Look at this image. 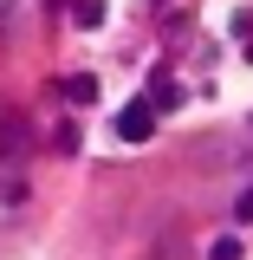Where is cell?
Wrapping results in <instances>:
<instances>
[{
  "mask_svg": "<svg viewBox=\"0 0 253 260\" xmlns=\"http://www.w3.org/2000/svg\"><path fill=\"white\" fill-rule=\"evenodd\" d=\"M247 59H253V46H247Z\"/></svg>",
  "mask_w": 253,
  "mask_h": 260,
  "instance_id": "cell-8",
  "label": "cell"
},
{
  "mask_svg": "<svg viewBox=\"0 0 253 260\" xmlns=\"http://www.w3.org/2000/svg\"><path fill=\"white\" fill-rule=\"evenodd\" d=\"M0 156H20V117L0 124Z\"/></svg>",
  "mask_w": 253,
  "mask_h": 260,
  "instance_id": "cell-5",
  "label": "cell"
},
{
  "mask_svg": "<svg viewBox=\"0 0 253 260\" xmlns=\"http://www.w3.org/2000/svg\"><path fill=\"white\" fill-rule=\"evenodd\" d=\"M150 130H156V111H150V98H130L124 111H117V137H124V143H150Z\"/></svg>",
  "mask_w": 253,
  "mask_h": 260,
  "instance_id": "cell-1",
  "label": "cell"
},
{
  "mask_svg": "<svg viewBox=\"0 0 253 260\" xmlns=\"http://www.w3.org/2000/svg\"><path fill=\"white\" fill-rule=\"evenodd\" d=\"M175 78H169V72H156V78H150V111H169V104H175Z\"/></svg>",
  "mask_w": 253,
  "mask_h": 260,
  "instance_id": "cell-3",
  "label": "cell"
},
{
  "mask_svg": "<svg viewBox=\"0 0 253 260\" xmlns=\"http://www.w3.org/2000/svg\"><path fill=\"white\" fill-rule=\"evenodd\" d=\"M240 221H253V195H240Z\"/></svg>",
  "mask_w": 253,
  "mask_h": 260,
  "instance_id": "cell-7",
  "label": "cell"
},
{
  "mask_svg": "<svg viewBox=\"0 0 253 260\" xmlns=\"http://www.w3.org/2000/svg\"><path fill=\"white\" fill-rule=\"evenodd\" d=\"M71 20H78V26H97V20H104V0H71Z\"/></svg>",
  "mask_w": 253,
  "mask_h": 260,
  "instance_id": "cell-4",
  "label": "cell"
},
{
  "mask_svg": "<svg viewBox=\"0 0 253 260\" xmlns=\"http://www.w3.org/2000/svg\"><path fill=\"white\" fill-rule=\"evenodd\" d=\"M208 260H240V241H214V254Z\"/></svg>",
  "mask_w": 253,
  "mask_h": 260,
  "instance_id": "cell-6",
  "label": "cell"
},
{
  "mask_svg": "<svg viewBox=\"0 0 253 260\" xmlns=\"http://www.w3.org/2000/svg\"><path fill=\"white\" fill-rule=\"evenodd\" d=\"M59 91H65V104H97V78L85 72V78H59Z\"/></svg>",
  "mask_w": 253,
  "mask_h": 260,
  "instance_id": "cell-2",
  "label": "cell"
}]
</instances>
